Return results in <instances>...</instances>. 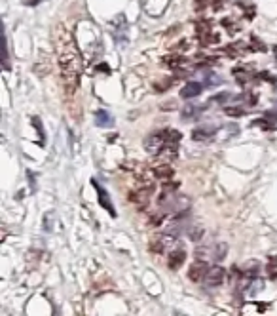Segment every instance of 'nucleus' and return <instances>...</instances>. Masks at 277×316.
<instances>
[{"instance_id": "obj_18", "label": "nucleus", "mask_w": 277, "mask_h": 316, "mask_svg": "<svg viewBox=\"0 0 277 316\" xmlns=\"http://www.w3.org/2000/svg\"><path fill=\"white\" fill-rule=\"evenodd\" d=\"M226 115H228V117H243L245 111L239 109V107H226Z\"/></svg>"}, {"instance_id": "obj_15", "label": "nucleus", "mask_w": 277, "mask_h": 316, "mask_svg": "<svg viewBox=\"0 0 277 316\" xmlns=\"http://www.w3.org/2000/svg\"><path fill=\"white\" fill-rule=\"evenodd\" d=\"M216 42H218V35H215V33H209L205 37H199V44L201 46H209V44H216Z\"/></svg>"}, {"instance_id": "obj_6", "label": "nucleus", "mask_w": 277, "mask_h": 316, "mask_svg": "<svg viewBox=\"0 0 277 316\" xmlns=\"http://www.w3.org/2000/svg\"><path fill=\"white\" fill-rule=\"evenodd\" d=\"M207 271H209V265L205 259H201V257H196V261L190 265V269H188V278L192 280V282H203V278L207 275Z\"/></svg>"}, {"instance_id": "obj_8", "label": "nucleus", "mask_w": 277, "mask_h": 316, "mask_svg": "<svg viewBox=\"0 0 277 316\" xmlns=\"http://www.w3.org/2000/svg\"><path fill=\"white\" fill-rule=\"evenodd\" d=\"M92 183H93V187L97 189V195H99V202H101V206H103V208H105V210L108 211L112 217H116V210H114V206H112V202H110V197H108V195L105 193V189L99 185V181H97V179H93Z\"/></svg>"}, {"instance_id": "obj_21", "label": "nucleus", "mask_w": 277, "mask_h": 316, "mask_svg": "<svg viewBox=\"0 0 277 316\" xmlns=\"http://www.w3.org/2000/svg\"><path fill=\"white\" fill-rule=\"evenodd\" d=\"M226 99H230V93H218L216 97H213V101H218V103H222Z\"/></svg>"}, {"instance_id": "obj_3", "label": "nucleus", "mask_w": 277, "mask_h": 316, "mask_svg": "<svg viewBox=\"0 0 277 316\" xmlns=\"http://www.w3.org/2000/svg\"><path fill=\"white\" fill-rule=\"evenodd\" d=\"M169 132L171 130H156L152 132L148 137L145 139V151L152 157H158L159 151L165 147L167 139H169Z\"/></svg>"}, {"instance_id": "obj_12", "label": "nucleus", "mask_w": 277, "mask_h": 316, "mask_svg": "<svg viewBox=\"0 0 277 316\" xmlns=\"http://www.w3.org/2000/svg\"><path fill=\"white\" fill-rule=\"evenodd\" d=\"M95 122H97V126H101V128H110V126L114 124V118H112V115H110L108 111H97V113H95Z\"/></svg>"}, {"instance_id": "obj_1", "label": "nucleus", "mask_w": 277, "mask_h": 316, "mask_svg": "<svg viewBox=\"0 0 277 316\" xmlns=\"http://www.w3.org/2000/svg\"><path fill=\"white\" fill-rule=\"evenodd\" d=\"M53 44H55V52H57V59H59V71H61L65 92L66 95H74L78 90L80 75H82V59H80L74 39L66 31L65 25L55 27Z\"/></svg>"}, {"instance_id": "obj_17", "label": "nucleus", "mask_w": 277, "mask_h": 316, "mask_svg": "<svg viewBox=\"0 0 277 316\" xmlns=\"http://www.w3.org/2000/svg\"><path fill=\"white\" fill-rule=\"evenodd\" d=\"M266 271H268V276L270 278H277V255L270 259V263H268V267H266Z\"/></svg>"}, {"instance_id": "obj_2", "label": "nucleus", "mask_w": 277, "mask_h": 316, "mask_svg": "<svg viewBox=\"0 0 277 316\" xmlns=\"http://www.w3.org/2000/svg\"><path fill=\"white\" fill-rule=\"evenodd\" d=\"M154 191H156V187L154 183H150V181H145L143 185H139V187H135L131 193H129V200H131L133 204L139 208V210H145L146 206L150 204V198L154 195Z\"/></svg>"}, {"instance_id": "obj_9", "label": "nucleus", "mask_w": 277, "mask_h": 316, "mask_svg": "<svg viewBox=\"0 0 277 316\" xmlns=\"http://www.w3.org/2000/svg\"><path fill=\"white\" fill-rule=\"evenodd\" d=\"M201 90H203V86L199 82H188V84L183 86L181 95H183V99H192V97H198Z\"/></svg>"}, {"instance_id": "obj_13", "label": "nucleus", "mask_w": 277, "mask_h": 316, "mask_svg": "<svg viewBox=\"0 0 277 316\" xmlns=\"http://www.w3.org/2000/svg\"><path fill=\"white\" fill-rule=\"evenodd\" d=\"M196 33H198V39L199 37H205L211 33V21L209 19H198L196 23Z\"/></svg>"}, {"instance_id": "obj_23", "label": "nucleus", "mask_w": 277, "mask_h": 316, "mask_svg": "<svg viewBox=\"0 0 277 316\" xmlns=\"http://www.w3.org/2000/svg\"><path fill=\"white\" fill-rule=\"evenodd\" d=\"M274 52H276V55H277V46H276V48H274Z\"/></svg>"}, {"instance_id": "obj_5", "label": "nucleus", "mask_w": 277, "mask_h": 316, "mask_svg": "<svg viewBox=\"0 0 277 316\" xmlns=\"http://www.w3.org/2000/svg\"><path fill=\"white\" fill-rule=\"evenodd\" d=\"M226 278V271L220 267V265H213L209 267V271H207V275L203 278V284L207 286V288H218L222 282H224Z\"/></svg>"}, {"instance_id": "obj_16", "label": "nucleus", "mask_w": 277, "mask_h": 316, "mask_svg": "<svg viewBox=\"0 0 277 316\" xmlns=\"http://www.w3.org/2000/svg\"><path fill=\"white\" fill-rule=\"evenodd\" d=\"M198 113H199V109L196 105H186L181 115H183V118L185 120H188V118H192V117H196Z\"/></svg>"}, {"instance_id": "obj_14", "label": "nucleus", "mask_w": 277, "mask_h": 316, "mask_svg": "<svg viewBox=\"0 0 277 316\" xmlns=\"http://www.w3.org/2000/svg\"><path fill=\"white\" fill-rule=\"evenodd\" d=\"M226 250H228V246H226V244H218L216 248H213V261H220V259H224Z\"/></svg>"}, {"instance_id": "obj_19", "label": "nucleus", "mask_w": 277, "mask_h": 316, "mask_svg": "<svg viewBox=\"0 0 277 316\" xmlns=\"http://www.w3.org/2000/svg\"><path fill=\"white\" fill-rule=\"evenodd\" d=\"M252 126H260V128H274V124H268L266 120H254Z\"/></svg>"}, {"instance_id": "obj_11", "label": "nucleus", "mask_w": 277, "mask_h": 316, "mask_svg": "<svg viewBox=\"0 0 277 316\" xmlns=\"http://www.w3.org/2000/svg\"><path fill=\"white\" fill-rule=\"evenodd\" d=\"M152 175L156 177V179H171L173 177V168L165 162V164H159L156 166L154 170H152Z\"/></svg>"}, {"instance_id": "obj_22", "label": "nucleus", "mask_w": 277, "mask_h": 316, "mask_svg": "<svg viewBox=\"0 0 277 316\" xmlns=\"http://www.w3.org/2000/svg\"><path fill=\"white\" fill-rule=\"evenodd\" d=\"M23 4H27V6H36V4H40V0H23Z\"/></svg>"}, {"instance_id": "obj_10", "label": "nucleus", "mask_w": 277, "mask_h": 316, "mask_svg": "<svg viewBox=\"0 0 277 316\" xmlns=\"http://www.w3.org/2000/svg\"><path fill=\"white\" fill-rule=\"evenodd\" d=\"M215 133H216V128H211V126H201V128H198V130H194L192 137H194L196 141H209Z\"/></svg>"}, {"instance_id": "obj_7", "label": "nucleus", "mask_w": 277, "mask_h": 316, "mask_svg": "<svg viewBox=\"0 0 277 316\" xmlns=\"http://www.w3.org/2000/svg\"><path fill=\"white\" fill-rule=\"evenodd\" d=\"M186 259V251L185 248H181V246H175L173 250H169V253H167V265H169V269H173V271H177L181 265L185 263Z\"/></svg>"}, {"instance_id": "obj_4", "label": "nucleus", "mask_w": 277, "mask_h": 316, "mask_svg": "<svg viewBox=\"0 0 277 316\" xmlns=\"http://www.w3.org/2000/svg\"><path fill=\"white\" fill-rule=\"evenodd\" d=\"M175 246H177L175 233H156L150 240V251H154V253H163L167 250H173Z\"/></svg>"}, {"instance_id": "obj_20", "label": "nucleus", "mask_w": 277, "mask_h": 316, "mask_svg": "<svg viewBox=\"0 0 277 316\" xmlns=\"http://www.w3.org/2000/svg\"><path fill=\"white\" fill-rule=\"evenodd\" d=\"M207 4H209V0H196V10H205L207 8Z\"/></svg>"}]
</instances>
